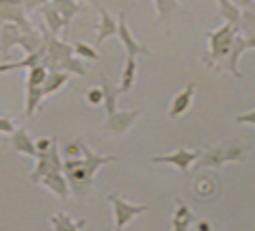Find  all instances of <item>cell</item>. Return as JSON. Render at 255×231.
I'll return each instance as SVG.
<instances>
[{"label": "cell", "mask_w": 255, "mask_h": 231, "mask_svg": "<svg viewBox=\"0 0 255 231\" xmlns=\"http://www.w3.org/2000/svg\"><path fill=\"white\" fill-rule=\"evenodd\" d=\"M242 160H247V147L240 143H227L206 147L193 166L195 169H206V166L208 169H223L227 162H242Z\"/></svg>", "instance_id": "6da1fadb"}, {"label": "cell", "mask_w": 255, "mask_h": 231, "mask_svg": "<svg viewBox=\"0 0 255 231\" xmlns=\"http://www.w3.org/2000/svg\"><path fill=\"white\" fill-rule=\"evenodd\" d=\"M238 37V26L234 24H223V26L214 28L208 33V48H210V54L206 56V63L212 65V63L225 59L232 52V46Z\"/></svg>", "instance_id": "7a4b0ae2"}, {"label": "cell", "mask_w": 255, "mask_h": 231, "mask_svg": "<svg viewBox=\"0 0 255 231\" xmlns=\"http://www.w3.org/2000/svg\"><path fill=\"white\" fill-rule=\"evenodd\" d=\"M108 203L113 205V216H115V229H121L124 231L128 225L134 221L136 216L145 214L149 210L147 203H132V201H126L124 197H119L117 192H111L106 197Z\"/></svg>", "instance_id": "3957f363"}, {"label": "cell", "mask_w": 255, "mask_h": 231, "mask_svg": "<svg viewBox=\"0 0 255 231\" xmlns=\"http://www.w3.org/2000/svg\"><path fill=\"white\" fill-rule=\"evenodd\" d=\"M0 22L2 24H15L20 26L22 33L33 30L35 26L30 24L24 11V0H0Z\"/></svg>", "instance_id": "277c9868"}, {"label": "cell", "mask_w": 255, "mask_h": 231, "mask_svg": "<svg viewBox=\"0 0 255 231\" xmlns=\"http://www.w3.org/2000/svg\"><path fill=\"white\" fill-rule=\"evenodd\" d=\"M50 173H63V162H61V156H59V147H52L48 153L43 156H37V162H35V169L30 171V182L33 184H41V179L50 175Z\"/></svg>", "instance_id": "5b68a950"}, {"label": "cell", "mask_w": 255, "mask_h": 231, "mask_svg": "<svg viewBox=\"0 0 255 231\" xmlns=\"http://www.w3.org/2000/svg\"><path fill=\"white\" fill-rule=\"evenodd\" d=\"M141 113H143L141 108H132V111H119V108H117V113H113V115H108V117H106L102 130L121 136V134H126L132 125L136 123L138 117H141Z\"/></svg>", "instance_id": "8992f818"}, {"label": "cell", "mask_w": 255, "mask_h": 231, "mask_svg": "<svg viewBox=\"0 0 255 231\" xmlns=\"http://www.w3.org/2000/svg\"><path fill=\"white\" fill-rule=\"evenodd\" d=\"M197 160H199V151L195 149H186V147H180V149L171 151V153H162V156H151V162L156 164H171L180 171H188Z\"/></svg>", "instance_id": "52a82bcc"}, {"label": "cell", "mask_w": 255, "mask_h": 231, "mask_svg": "<svg viewBox=\"0 0 255 231\" xmlns=\"http://www.w3.org/2000/svg\"><path fill=\"white\" fill-rule=\"evenodd\" d=\"M117 37H119V41L124 43L128 56H134L136 59V56H141V54H151V50L145 46V43L134 39V35H132L130 26H128V20H126L124 13L117 17Z\"/></svg>", "instance_id": "ba28073f"}, {"label": "cell", "mask_w": 255, "mask_h": 231, "mask_svg": "<svg viewBox=\"0 0 255 231\" xmlns=\"http://www.w3.org/2000/svg\"><path fill=\"white\" fill-rule=\"evenodd\" d=\"M247 50H255V35H247V37H236L234 46H232V52L227 56V65H229V72H232L236 78H242V72L238 67L240 63V56L247 52Z\"/></svg>", "instance_id": "9c48e42d"}, {"label": "cell", "mask_w": 255, "mask_h": 231, "mask_svg": "<svg viewBox=\"0 0 255 231\" xmlns=\"http://www.w3.org/2000/svg\"><path fill=\"white\" fill-rule=\"evenodd\" d=\"M195 82H186V87L182 89L180 93L173 95L171 100V106H169V117L171 119H180L188 113L190 104H193V98H195Z\"/></svg>", "instance_id": "30bf717a"}, {"label": "cell", "mask_w": 255, "mask_h": 231, "mask_svg": "<svg viewBox=\"0 0 255 231\" xmlns=\"http://www.w3.org/2000/svg\"><path fill=\"white\" fill-rule=\"evenodd\" d=\"M95 7L100 11V24H98V39H95V46H102L106 39H111L113 35H117V20L108 13L106 7H102L100 2H95Z\"/></svg>", "instance_id": "8fae6325"}, {"label": "cell", "mask_w": 255, "mask_h": 231, "mask_svg": "<svg viewBox=\"0 0 255 231\" xmlns=\"http://www.w3.org/2000/svg\"><path fill=\"white\" fill-rule=\"evenodd\" d=\"M11 147L13 151L22 153V156H28V158H37V149H35V140L30 138V134L24 130V127H17V130L11 134Z\"/></svg>", "instance_id": "7c38bea8"}, {"label": "cell", "mask_w": 255, "mask_h": 231, "mask_svg": "<svg viewBox=\"0 0 255 231\" xmlns=\"http://www.w3.org/2000/svg\"><path fill=\"white\" fill-rule=\"evenodd\" d=\"M82 160H85V166H87L89 175L95 177L102 166L108 164V162H115V160H117V156H102V153H95L91 147H87L85 140H82Z\"/></svg>", "instance_id": "4fadbf2b"}, {"label": "cell", "mask_w": 255, "mask_h": 231, "mask_svg": "<svg viewBox=\"0 0 255 231\" xmlns=\"http://www.w3.org/2000/svg\"><path fill=\"white\" fill-rule=\"evenodd\" d=\"M20 37H22L20 26H15V24H2V28H0V54L9 59L11 48L20 43Z\"/></svg>", "instance_id": "5bb4252c"}, {"label": "cell", "mask_w": 255, "mask_h": 231, "mask_svg": "<svg viewBox=\"0 0 255 231\" xmlns=\"http://www.w3.org/2000/svg\"><path fill=\"white\" fill-rule=\"evenodd\" d=\"M100 89L104 93V106H106V117L113 113H117V100H119V89L113 85L111 78L102 72L100 74Z\"/></svg>", "instance_id": "9a60e30c"}, {"label": "cell", "mask_w": 255, "mask_h": 231, "mask_svg": "<svg viewBox=\"0 0 255 231\" xmlns=\"http://www.w3.org/2000/svg\"><path fill=\"white\" fill-rule=\"evenodd\" d=\"M41 184L46 186V188L52 192V195L59 197V199H67L69 192H72L67 177L63 175V173H50V175H46V177L41 179Z\"/></svg>", "instance_id": "2e32d148"}, {"label": "cell", "mask_w": 255, "mask_h": 231, "mask_svg": "<svg viewBox=\"0 0 255 231\" xmlns=\"http://www.w3.org/2000/svg\"><path fill=\"white\" fill-rule=\"evenodd\" d=\"M43 98H46L43 95V87H26V91H24V117L33 119L35 113L41 108Z\"/></svg>", "instance_id": "e0dca14e"}, {"label": "cell", "mask_w": 255, "mask_h": 231, "mask_svg": "<svg viewBox=\"0 0 255 231\" xmlns=\"http://www.w3.org/2000/svg\"><path fill=\"white\" fill-rule=\"evenodd\" d=\"M50 2L54 4V9L59 11V15L63 17V24H65V30L67 26L72 24V20L76 15H80V13H85V7H80L76 0H50Z\"/></svg>", "instance_id": "ac0fdd59"}, {"label": "cell", "mask_w": 255, "mask_h": 231, "mask_svg": "<svg viewBox=\"0 0 255 231\" xmlns=\"http://www.w3.org/2000/svg\"><path fill=\"white\" fill-rule=\"evenodd\" d=\"M195 223L193 212L186 203H177L173 210V218H171V229L173 231H188L190 225Z\"/></svg>", "instance_id": "d6986e66"}, {"label": "cell", "mask_w": 255, "mask_h": 231, "mask_svg": "<svg viewBox=\"0 0 255 231\" xmlns=\"http://www.w3.org/2000/svg\"><path fill=\"white\" fill-rule=\"evenodd\" d=\"M50 225H52L54 231H82L85 227V221H74L65 212H56V214L50 216Z\"/></svg>", "instance_id": "ffe728a7"}, {"label": "cell", "mask_w": 255, "mask_h": 231, "mask_svg": "<svg viewBox=\"0 0 255 231\" xmlns=\"http://www.w3.org/2000/svg\"><path fill=\"white\" fill-rule=\"evenodd\" d=\"M41 15H43V20H46V28L50 30V35L59 37L61 30H65V24H63V17L59 15V11L54 9V4H52V2L43 4V7H41Z\"/></svg>", "instance_id": "44dd1931"}, {"label": "cell", "mask_w": 255, "mask_h": 231, "mask_svg": "<svg viewBox=\"0 0 255 231\" xmlns=\"http://www.w3.org/2000/svg\"><path fill=\"white\" fill-rule=\"evenodd\" d=\"M41 59H43V52L39 50V52H35V54H26V56H24V59H20V61H13V63L4 61V63H0V74L15 72V69H30V67L39 65Z\"/></svg>", "instance_id": "7402d4cb"}, {"label": "cell", "mask_w": 255, "mask_h": 231, "mask_svg": "<svg viewBox=\"0 0 255 231\" xmlns=\"http://www.w3.org/2000/svg\"><path fill=\"white\" fill-rule=\"evenodd\" d=\"M134 82H136V59L134 56H126V65H124V72H121V82L117 87L119 95L132 91Z\"/></svg>", "instance_id": "603a6c76"}, {"label": "cell", "mask_w": 255, "mask_h": 231, "mask_svg": "<svg viewBox=\"0 0 255 231\" xmlns=\"http://www.w3.org/2000/svg\"><path fill=\"white\" fill-rule=\"evenodd\" d=\"M67 82H69V74L56 72V69H52V72H48L46 82H43V95H54V93H59L61 89L67 85Z\"/></svg>", "instance_id": "cb8c5ba5"}, {"label": "cell", "mask_w": 255, "mask_h": 231, "mask_svg": "<svg viewBox=\"0 0 255 231\" xmlns=\"http://www.w3.org/2000/svg\"><path fill=\"white\" fill-rule=\"evenodd\" d=\"M41 43H43V37H41V30H26V33H22L20 37V46L24 50V54H35V52H39V48H41Z\"/></svg>", "instance_id": "d4e9b609"}, {"label": "cell", "mask_w": 255, "mask_h": 231, "mask_svg": "<svg viewBox=\"0 0 255 231\" xmlns=\"http://www.w3.org/2000/svg\"><path fill=\"white\" fill-rule=\"evenodd\" d=\"M216 4H219V15L223 17V20H225L227 24L238 26L240 15H242V9L238 7V4L232 2V0H216Z\"/></svg>", "instance_id": "484cf974"}, {"label": "cell", "mask_w": 255, "mask_h": 231, "mask_svg": "<svg viewBox=\"0 0 255 231\" xmlns=\"http://www.w3.org/2000/svg\"><path fill=\"white\" fill-rule=\"evenodd\" d=\"M154 4H156V13L162 22H171V17L177 15L182 9L180 0H154Z\"/></svg>", "instance_id": "4316f807"}, {"label": "cell", "mask_w": 255, "mask_h": 231, "mask_svg": "<svg viewBox=\"0 0 255 231\" xmlns=\"http://www.w3.org/2000/svg\"><path fill=\"white\" fill-rule=\"evenodd\" d=\"M56 72H65L69 76H85L87 74V67H85V63H82L78 56H69V59L59 63Z\"/></svg>", "instance_id": "83f0119b"}, {"label": "cell", "mask_w": 255, "mask_h": 231, "mask_svg": "<svg viewBox=\"0 0 255 231\" xmlns=\"http://www.w3.org/2000/svg\"><path fill=\"white\" fill-rule=\"evenodd\" d=\"M46 76H48V67L46 65H35L28 69V76H26V87H43L46 82Z\"/></svg>", "instance_id": "f1b7e54d"}, {"label": "cell", "mask_w": 255, "mask_h": 231, "mask_svg": "<svg viewBox=\"0 0 255 231\" xmlns=\"http://www.w3.org/2000/svg\"><path fill=\"white\" fill-rule=\"evenodd\" d=\"M74 56H78L82 61H100V54L93 46H89L87 41H76L74 43Z\"/></svg>", "instance_id": "f546056e"}, {"label": "cell", "mask_w": 255, "mask_h": 231, "mask_svg": "<svg viewBox=\"0 0 255 231\" xmlns=\"http://www.w3.org/2000/svg\"><path fill=\"white\" fill-rule=\"evenodd\" d=\"M247 30L249 35H255V11L251 9H247V11H242V15H240V24H238V30Z\"/></svg>", "instance_id": "4dcf8cb0"}, {"label": "cell", "mask_w": 255, "mask_h": 231, "mask_svg": "<svg viewBox=\"0 0 255 231\" xmlns=\"http://www.w3.org/2000/svg\"><path fill=\"white\" fill-rule=\"evenodd\" d=\"M85 98H87L89 104H93V106L104 104V93H102V89H100V87H89V89H87V93H85Z\"/></svg>", "instance_id": "1f68e13d"}, {"label": "cell", "mask_w": 255, "mask_h": 231, "mask_svg": "<svg viewBox=\"0 0 255 231\" xmlns=\"http://www.w3.org/2000/svg\"><path fill=\"white\" fill-rule=\"evenodd\" d=\"M54 147V140L52 138H37L35 140V149H37V156H43V153H48L50 149Z\"/></svg>", "instance_id": "d6a6232c"}, {"label": "cell", "mask_w": 255, "mask_h": 231, "mask_svg": "<svg viewBox=\"0 0 255 231\" xmlns=\"http://www.w3.org/2000/svg\"><path fill=\"white\" fill-rule=\"evenodd\" d=\"M65 151H67L69 158H80V156H82V138L72 140V143L65 147Z\"/></svg>", "instance_id": "836d02e7"}, {"label": "cell", "mask_w": 255, "mask_h": 231, "mask_svg": "<svg viewBox=\"0 0 255 231\" xmlns=\"http://www.w3.org/2000/svg\"><path fill=\"white\" fill-rule=\"evenodd\" d=\"M17 130L15 123H13V119H9V117H0V134H13Z\"/></svg>", "instance_id": "e575fe53"}, {"label": "cell", "mask_w": 255, "mask_h": 231, "mask_svg": "<svg viewBox=\"0 0 255 231\" xmlns=\"http://www.w3.org/2000/svg\"><path fill=\"white\" fill-rule=\"evenodd\" d=\"M50 0H24V11H35V9H41L43 4H48Z\"/></svg>", "instance_id": "d590c367"}, {"label": "cell", "mask_w": 255, "mask_h": 231, "mask_svg": "<svg viewBox=\"0 0 255 231\" xmlns=\"http://www.w3.org/2000/svg\"><path fill=\"white\" fill-rule=\"evenodd\" d=\"M236 121H238V123H249V125H255V108H253V111H249V113H242V115H238V117H236Z\"/></svg>", "instance_id": "8d00e7d4"}, {"label": "cell", "mask_w": 255, "mask_h": 231, "mask_svg": "<svg viewBox=\"0 0 255 231\" xmlns=\"http://www.w3.org/2000/svg\"><path fill=\"white\" fill-rule=\"evenodd\" d=\"M197 231H210V223L199 221V223H197Z\"/></svg>", "instance_id": "74e56055"}, {"label": "cell", "mask_w": 255, "mask_h": 231, "mask_svg": "<svg viewBox=\"0 0 255 231\" xmlns=\"http://www.w3.org/2000/svg\"><path fill=\"white\" fill-rule=\"evenodd\" d=\"M238 2H240V7H247V9H253V0H238Z\"/></svg>", "instance_id": "f35d334b"}, {"label": "cell", "mask_w": 255, "mask_h": 231, "mask_svg": "<svg viewBox=\"0 0 255 231\" xmlns=\"http://www.w3.org/2000/svg\"><path fill=\"white\" fill-rule=\"evenodd\" d=\"M251 11H255V4H253V9H251Z\"/></svg>", "instance_id": "ab89813d"}, {"label": "cell", "mask_w": 255, "mask_h": 231, "mask_svg": "<svg viewBox=\"0 0 255 231\" xmlns=\"http://www.w3.org/2000/svg\"><path fill=\"white\" fill-rule=\"evenodd\" d=\"M0 28H2V22H0Z\"/></svg>", "instance_id": "60d3db41"}, {"label": "cell", "mask_w": 255, "mask_h": 231, "mask_svg": "<svg viewBox=\"0 0 255 231\" xmlns=\"http://www.w3.org/2000/svg\"><path fill=\"white\" fill-rule=\"evenodd\" d=\"M115 231H121V229H115Z\"/></svg>", "instance_id": "b9f144b4"}, {"label": "cell", "mask_w": 255, "mask_h": 231, "mask_svg": "<svg viewBox=\"0 0 255 231\" xmlns=\"http://www.w3.org/2000/svg\"><path fill=\"white\" fill-rule=\"evenodd\" d=\"M76 2H80V0H76Z\"/></svg>", "instance_id": "7bdbcfd3"}, {"label": "cell", "mask_w": 255, "mask_h": 231, "mask_svg": "<svg viewBox=\"0 0 255 231\" xmlns=\"http://www.w3.org/2000/svg\"><path fill=\"white\" fill-rule=\"evenodd\" d=\"M253 2H255V0H253Z\"/></svg>", "instance_id": "ee69618b"}]
</instances>
